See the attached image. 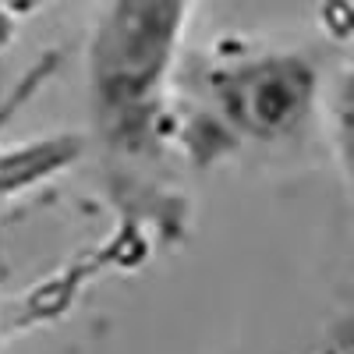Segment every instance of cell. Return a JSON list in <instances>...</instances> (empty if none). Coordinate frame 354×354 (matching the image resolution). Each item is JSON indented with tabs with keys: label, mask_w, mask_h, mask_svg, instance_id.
I'll return each instance as SVG.
<instances>
[{
	"label": "cell",
	"mask_w": 354,
	"mask_h": 354,
	"mask_svg": "<svg viewBox=\"0 0 354 354\" xmlns=\"http://www.w3.org/2000/svg\"><path fill=\"white\" fill-rule=\"evenodd\" d=\"M322 124L330 135V149L340 170V181L354 198V50L340 61L333 78H326V100H322Z\"/></svg>",
	"instance_id": "cell-3"
},
{
	"label": "cell",
	"mask_w": 354,
	"mask_h": 354,
	"mask_svg": "<svg viewBox=\"0 0 354 354\" xmlns=\"http://www.w3.org/2000/svg\"><path fill=\"white\" fill-rule=\"evenodd\" d=\"M326 75L298 46L220 43L181 68L174 110V153L209 170L241 153L290 149L322 121Z\"/></svg>",
	"instance_id": "cell-1"
},
{
	"label": "cell",
	"mask_w": 354,
	"mask_h": 354,
	"mask_svg": "<svg viewBox=\"0 0 354 354\" xmlns=\"http://www.w3.org/2000/svg\"><path fill=\"white\" fill-rule=\"evenodd\" d=\"M287 354H354V301L319 322L308 340L290 347Z\"/></svg>",
	"instance_id": "cell-4"
},
{
	"label": "cell",
	"mask_w": 354,
	"mask_h": 354,
	"mask_svg": "<svg viewBox=\"0 0 354 354\" xmlns=\"http://www.w3.org/2000/svg\"><path fill=\"white\" fill-rule=\"evenodd\" d=\"M192 4H106L85 39V103L93 135L113 170H135L174 149L177 78Z\"/></svg>",
	"instance_id": "cell-2"
}]
</instances>
